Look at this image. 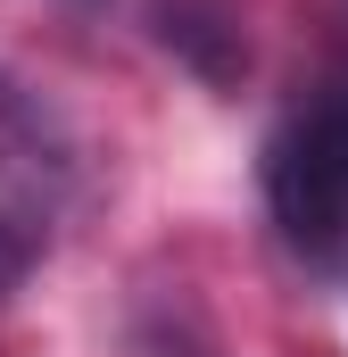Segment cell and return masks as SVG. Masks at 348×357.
<instances>
[{
    "instance_id": "6da1fadb",
    "label": "cell",
    "mask_w": 348,
    "mask_h": 357,
    "mask_svg": "<svg viewBox=\"0 0 348 357\" xmlns=\"http://www.w3.org/2000/svg\"><path fill=\"white\" fill-rule=\"evenodd\" d=\"M265 208H274V233L307 258V266H332L348 258V67L307 84L282 125L265 133Z\"/></svg>"
},
{
    "instance_id": "7a4b0ae2",
    "label": "cell",
    "mask_w": 348,
    "mask_h": 357,
    "mask_svg": "<svg viewBox=\"0 0 348 357\" xmlns=\"http://www.w3.org/2000/svg\"><path fill=\"white\" fill-rule=\"evenodd\" d=\"M42 241H50V150L0 100V291L42 258Z\"/></svg>"
}]
</instances>
